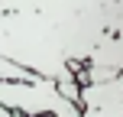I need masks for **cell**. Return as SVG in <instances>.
<instances>
[{"label":"cell","instance_id":"6da1fadb","mask_svg":"<svg viewBox=\"0 0 123 117\" xmlns=\"http://www.w3.org/2000/svg\"><path fill=\"white\" fill-rule=\"evenodd\" d=\"M78 107L81 117H123V68L113 78L81 85Z\"/></svg>","mask_w":123,"mask_h":117},{"label":"cell","instance_id":"7a4b0ae2","mask_svg":"<svg viewBox=\"0 0 123 117\" xmlns=\"http://www.w3.org/2000/svg\"><path fill=\"white\" fill-rule=\"evenodd\" d=\"M32 78H39V75L29 72L26 65H19V62L0 55V81H32Z\"/></svg>","mask_w":123,"mask_h":117},{"label":"cell","instance_id":"3957f363","mask_svg":"<svg viewBox=\"0 0 123 117\" xmlns=\"http://www.w3.org/2000/svg\"><path fill=\"white\" fill-rule=\"evenodd\" d=\"M0 117H23V114L13 111V107H3V104H0Z\"/></svg>","mask_w":123,"mask_h":117}]
</instances>
